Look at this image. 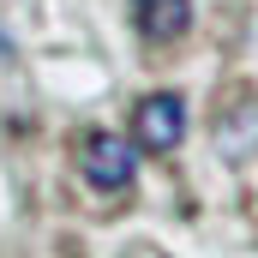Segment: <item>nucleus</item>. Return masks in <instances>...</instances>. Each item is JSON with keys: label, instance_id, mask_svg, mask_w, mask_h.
Instances as JSON below:
<instances>
[{"label": "nucleus", "instance_id": "obj_1", "mask_svg": "<svg viewBox=\"0 0 258 258\" xmlns=\"http://www.w3.org/2000/svg\"><path fill=\"white\" fill-rule=\"evenodd\" d=\"M78 174H84V186L102 198H126L132 180H138V150H132V138L120 132H84L78 138Z\"/></svg>", "mask_w": 258, "mask_h": 258}, {"label": "nucleus", "instance_id": "obj_2", "mask_svg": "<svg viewBox=\"0 0 258 258\" xmlns=\"http://www.w3.org/2000/svg\"><path fill=\"white\" fill-rule=\"evenodd\" d=\"M180 138H186V102L174 90H150L132 108V150L168 156V150H180Z\"/></svg>", "mask_w": 258, "mask_h": 258}, {"label": "nucleus", "instance_id": "obj_3", "mask_svg": "<svg viewBox=\"0 0 258 258\" xmlns=\"http://www.w3.org/2000/svg\"><path fill=\"white\" fill-rule=\"evenodd\" d=\"M132 24L144 42H180L192 30V0H132Z\"/></svg>", "mask_w": 258, "mask_h": 258}, {"label": "nucleus", "instance_id": "obj_4", "mask_svg": "<svg viewBox=\"0 0 258 258\" xmlns=\"http://www.w3.org/2000/svg\"><path fill=\"white\" fill-rule=\"evenodd\" d=\"M216 150H222L228 162H240V156L258 150V96H234V102L216 114Z\"/></svg>", "mask_w": 258, "mask_h": 258}]
</instances>
